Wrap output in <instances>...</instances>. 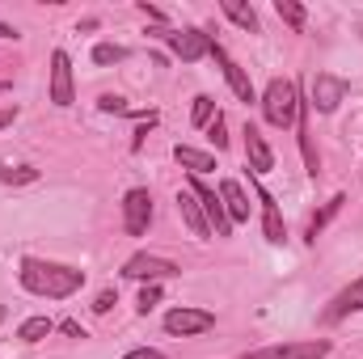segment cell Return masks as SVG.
I'll list each match as a JSON object with an SVG mask.
<instances>
[{
	"label": "cell",
	"mask_w": 363,
	"mask_h": 359,
	"mask_svg": "<svg viewBox=\"0 0 363 359\" xmlns=\"http://www.w3.org/2000/svg\"><path fill=\"white\" fill-rule=\"evenodd\" d=\"M21 287L47 300H68L72 292L85 287V270L64 267V263H43V258H26L21 263Z\"/></svg>",
	"instance_id": "cell-1"
},
{
	"label": "cell",
	"mask_w": 363,
	"mask_h": 359,
	"mask_svg": "<svg viewBox=\"0 0 363 359\" xmlns=\"http://www.w3.org/2000/svg\"><path fill=\"white\" fill-rule=\"evenodd\" d=\"M262 114H267L271 127H296V118H300V89H296V81L274 77L267 85V93H262Z\"/></svg>",
	"instance_id": "cell-2"
},
{
	"label": "cell",
	"mask_w": 363,
	"mask_h": 359,
	"mask_svg": "<svg viewBox=\"0 0 363 359\" xmlns=\"http://www.w3.org/2000/svg\"><path fill=\"white\" fill-rule=\"evenodd\" d=\"M123 275H127V279H140V283H161V279L182 275V267L169 263V258H157V254H135V258L123 263Z\"/></svg>",
	"instance_id": "cell-3"
},
{
	"label": "cell",
	"mask_w": 363,
	"mask_h": 359,
	"mask_svg": "<svg viewBox=\"0 0 363 359\" xmlns=\"http://www.w3.org/2000/svg\"><path fill=\"white\" fill-rule=\"evenodd\" d=\"M330 355V343L325 338H308V343H274L262 351H250L241 359H325Z\"/></svg>",
	"instance_id": "cell-4"
},
{
	"label": "cell",
	"mask_w": 363,
	"mask_h": 359,
	"mask_svg": "<svg viewBox=\"0 0 363 359\" xmlns=\"http://www.w3.org/2000/svg\"><path fill=\"white\" fill-rule=\"evenodd\" d=\"M148 220H152V194L144 186L127 190V199H123V228L131 237H144L148 233Z\"/></svg>",
	"instance_id": "cell-5"
},
{
	"label": "cell",
	"mask_w": 363,
	"mask_h": 359,
	"mask_svg": "<svg viewBox=\"0 0 363 359\" xmlns=\"http://www.w3.org/2000/svg\"><path fill=\"white\" fill-rule=\"evenodd\" d=\"M190 194L199 199V207H203V216H207L211 233H216V237H228V233H233V220H228V211H224L220 194H216L211 186H203L199 178H190Z\"/></svg>",
	"instance_id": "cell-6"
},
{
	"label": "cell",
	"mask_w": 363,
	"mask_h": 359,
	"mask_svg": "<svg viewBox=\"0 0 363 359\" xmlns=\"http://www.w3.org/2000/svg\"><path fill=\"white\" fill-rule=\"evenodd\" d=\"M169 47H174V55L186 60V64H194V60H203L207 51H211V38L203 34V30H157Z\"/></svg>",
	"instance_id": "cell-7"
},
{
	"label": "cell",
	"mask_w": 363,
	"mask_h": 359,
	"mask_svg": "<svg viewBox=\"0 0 363 359\" xmlns=\"http://www.w3.org/2000/svg\"><path fill=\"white\" fill-rule=\"evenodd\" d=\"M342 97H347V81L342 77H334V72H317L313 77V106L321 114H334L342 106Z\"/></svg>",
	"instance_id": "cell-8"
},
{
	"label": "cell",
	"mask_w": 363,
	"mask_h": 359,
	"mask_svg": "<svg viewBox=\"0 0 363 359\" xmlns=\"http://www.w3.org/2000/svg\"><path fill=\"white\" fill-rule=\"evenodd\" d=\"M211 326H216V317H211L207 309H174V313L165 317V330H169V334H182V338L207 334Z\"/></svg>",
	"instance_id": "cell-9"
},
{
	"label": "cell",
	"mask_w": 363,
	"mask_h": 359,
	"mask_svg": "<svg viewBox=\"0 0 363 359\" xmlns=\"http://www.w3.org/2000/svg\"><path fill=\"white\" fill-rule=\"evenodd\" d=\"M207 55H211V60H216V64L224 68V81L233 85V93H237L241 101H254V85H250L245 68H241V64H237V60H233V55H228V51H224L220 43H211V51H207Z\"/></svg>",
	"instance_id": "cell-10"
},
{
	"label": "cell",
	"mask_w": 363,
	"mask_h": 359,
	"mask_svg": "<svg viewBox=\"0 0 363 359\" xmlns=\"http://www.w3.org/2000/svg\"><path fill=\"white\" fill-rule=\"evenodd\" d=\"M51 101L55 106H72V60L64 51L51 55Z\"/></svg>",
	"instance_id": "cell-11"
},
{
	"label": "cell",
	"mask_w": 363,
	"mask_h": 359,
	"mask_svg": "<svg viewBox=\"0 0 363 359\" xmlns=\"http://www.w3.org/2000/svg\"><path fill=\"white\" fill-rule=\"evenodd\" d=\"M178 216H182V224L190 228V237H199V241L216 237L211 224H207V216H203V207H199V199H194L190 190H178Z\"/></svg>",
	"instance_id": "cell-12"
},
{
	"label": "cell",
	"mask_w": 363,
	"mask_h": 359,
	"mask_svg": "<svg viewBox=\"0 0 363 359\" xmlns=\"http://www.w3.org/2000/svg\"><path fill=\"white\" fill-rule=\"evenodd\" d=\"M220 203H224V211H228L233 224H245V220H250V199H245L241 182H233V178L220 182Z\"/></svg>",
	"instance_id": "cell-13"
},
{
	"label": "cell",
	"mask_w": 363,
	"mask_h": 359,
	"mask_svg": "<svg viewBox=\"0 0 363 359\" xmlns=\"http://www.w3.org/2000/svg\"><path fill=\"white\" fill-rule=\"evenodd\" d=\"M245 157H250V170H258V174L274 170V153L267 148V140L254 123H245Z\"/></svg>",
	"instance_id": "cell-14"
},
{
	"label": "cell",
	"mask_w": 363,
	"mask_h": 359,
	"mask_svg": "<svg viewBox=\"0 0 363 359\" xmlns=\"http://www.w3.org/2000/svg\"><path fill=\"white\" fill-rule=\"evenodd\" d=\"M347 313H363V279H355L351 287H342V292L330 300L325 321H338V317H347Z\"/></svg>",
	"instance_id": "cell-15"
},
{
	"label": "cell",
	"mask_w": 363,
	"mask_h": 359,
	"mask_svg": "<svg viewBox=\"0 0 363 359\" xmlns=\"http://www.w3.org/2000/svg\"><path fill=\"white\" fill-rule=\"evenodd\" d=\"M258 203H262V224H267V241L283 245V241H287V228H283V216H279V203H274V194H267V190L258 186Z\"/></svg>",
	"instance_id": "cell-16"
},
{
	"label": "cell",
	"mask_w": 363,
	"mask_h": 359,
	"mask_svg": "<svg viewBox=\"0 0 363 359\" xmlns=\"http://www.w3.org/2000/svg\"><path fill=\"white\" fill-rule=\"evenodd\" d=\"M174 161H178L182 170H190L194 178H199V174H207V170H216V157H211V153H199V148H186V144L174 148Z\"/></svg>",
	"instance_id": "cell-17"
},
{
	"label": "cell",
	"mask_w": 363,
	"mask_h": 359,
	"mask_svg": "<svg viewBox=\"0 0 363 359\" xmlns=\"http://www.w3.org/2000/svg\"><path fill=\"white\" fill-rule=\"evenodd\" d=\"M220 9H224V17H228L233 26H241L245 34H258V13H254L250 4H241V0H220Z\"/></svg>",
	"instance_id": "cell-18"
},
{
	"label": "cell",
	"mask_w": 363,
	"mask_h": 359,
	"mask_svg": "<svg viewBox=\"0 0 363 359\" xmlns=\"http://www.w3.org/2000/svg\"><path fill=\"white\" fill-rule=\"evenodd\" d=\"M51 330H55V321H51V317H30V321H21V326H17V338H21V343H43Z\"/></svg>",
	"instance_id": "cell-19"
},
{
	"label": "cell",
	"mask_w": 363,
	"mask_h": 359,
	"mask_svg": "<svg viewBox=\"0 0 363 359\" xmlns=\"http://www.w3.org/2000/svg\"><path fill=\"white\" fill-rule=\"evenodd\" d=\"M342 203H347V199H342V194H334V199H330V203H325V207L313 216V224H308V241H317V233H321V228H325V224L338 216V207H342Z\"/></svg>",
	"instance_id": "cell-20"
},
{
	"label": "cell",
	"mask_w": 363,
	"mask_h": 359,
	"mask_svg": "<svg viewBox=\"0 0 363 359\" xmlns=\"http://www.w3.org/2000/svg\"><path fill=\"white\" fill-rule=\"evenodd\" d=\"M274 13H279L291 30H304V4H296V0H274Z\"/></svg>",
	"instance_id": "cell-21"
},
{
	"label": "cell",
	"mask_w": 363,
	"mask_h": 359,
	"mask_svg": "<svg viewBox=\"0 0 363 359\" xmlns=\"http://www.w3.org/2000/svg\"><path fill=\"white\" fill-rule=\"evenodd\" d=\"M216 114H220V110H216V101H211L207 93H203V97H194V110H190V123H194V127H211V118H216Z\"/></svg>",
	"instance_id": "cell-22"
},
{
	"label": "cell",
	"mask_w": 363,
	"mask_h": 359,
	"mask_svg": "<svg viewBox=\"0 0 363 359\" xmlns=\"http://www.w3.org/2000/svg\"><path fill=\"white\" fill-rule=\"evenodd\" d=\"M118 60H127V47H114V43L93 47V64H118Z\"/></svg>",
	"instance_id": "cell-23"
},
{
	"label": "cell",
	"mask_w": 363,
	"mask_h": 359,
	"mask_svg": "<svg viewBox=\"0 0 363 359\" xmlns=\"http://www.w3.org/2000/svg\"><path fill=\"white\" fill-rule=\"evenodd\" d=\"M0 182H38V170H30V165H4L0 161Z\"/></svg>",
	"instance_id": "cell-24"
},
{
	"label": "cell",
	"mask_w": 363,
	"mask_h": 359,
	"mask_svg": "<svg viewBox=\"0 0 363 359\" xmlns=\"http://www.w3.org/2000/svg\"><path fill=\"white\" fill-rule=\"evenodd\" d=\"M207 140H211L216 148H228V136H224V114H216V118H211V127H207Z\"/></svg>",
	"instance_id": "cell-25"
},
{
	"label": "cell",
	"mask_w": 363,
	"mask_h": 359,
	"mask_svg": "<svg viewBox=\"0 0 363 359\" xmlns=\"http://www.w3.org/2000/svg\"><path fill=\"white\" fill-rule=\"evenodd\" d=\"M157 300H161V283H144V292H140V313H148Z\"/></svg>",
	"instance_id": "cell-26"
},
{
	"label": "cell",
	"mask_w": 363,
	"mask_h": 359,
	"mask_svg": "<svg viewBox=\"0 0 363 359\" xmlns=\"http://www.w3.org/2000/svg\"><path fill=\"white\" fill-rule=\"evenodd\" d=\"M97 106H101V110H110V114H127V101H123V97H114V93H106Z\"/></svg>",
	"instance_id": "cell-27"
},
{
	"label": "cell",
	"mask_w": 363,
	"mask_h": 359,
	"mask_svg": "<svg viewBox=\"0 0 363 359\" xmlns=\"http://www.w3.org/2000/svg\"><path fill=\"white\" fill-rule=\"evenodd\" d=\"M118 304V296L114 292H97V300H93V313H110Z\"/></svg>",
	"instance_id": "cell-28"
},
{
	"label": "cell",
	"mask_w": 363,
	"mask_h": 359,
	"mask_svg": "<svg viewBox=\"0 0 363 359\" xmlns=\"http://www.w3.org/2000/svg\"><path fill=\"white\" fill-rule=\"evenodd\" d=\"M123 359H165L161 351H152V347H135V351H127Z\"/></svg>",
	"instance_id": "cell-29"
},
{
	"label": "cell",
	"mask_w": 363,
	"mask_h": 359,
	"mask_svg": "<svg viewBox=\"0 0 363 359\" xmlns=\"http://www.w3.org/2000/svg\"><path fill=\"white\" fill-rule=\"evenodd\" d=\"M17 118V106H0V127H9Z\"/></svg>",
	"instance_id": "cell-30"
},
{
	"label": "cell",
	"mask_w": 363,
	"mask_h": 359,
	"mask_svg": "<svg viewBox=\"0 0 363 359\" xmlns=\"http://www.w3.org/2000/svg\"><path fill=\"white\" fill-rule=\"evenodd\" d=\"M140 9H144V17H152V21H165V13H161V9H152V4H148V0H144V4H140Z\"/></svg>",
	"instance_id": "cell-31"
},
{
	"label": "cell",
	"mask_w": 363,
	"mask_h": 359,
	"mask_svg": "<svg viewBox=\"0 0 363 359\" xmlns=\"http://www.w3.org/2000/svg\"><path fill=\"white\" fill-rule=\"evenodd\" d=\"M60 330H64V334H72V338H85V330H81V326H77V321H64V326H60Z\"/></svg>",
	"instance_id": "cell-32"
},
{
	"label": "cell",
	"mask_w": 363,
	"mask_h": 359,
	"mask_svg": "<svg viewBox=\"0 0 363 359\" xmlns=\"http://www.w3.org/2000/svg\"><path fill=\"white\" fill-rule=\"evenodd\" d=\"M0 38H13V30H9V26H0Z\"/></svg>",
	"instance_id": "cell-33"
},
{
	"label": "cell",
	"mask_w": 363,
	"mask_h": 359,
	"mask_svg": "<svg viewBox=\"0 0 363 359\" xmlns=\"http://www.w3.org/2000/svg\"><path fill=\"white\" fill-rule=\"evenodd\" d=\"M0 321H4V309H0Z\"/></svg>",
	"instance_id": "cell-34"
}]
</instances>
